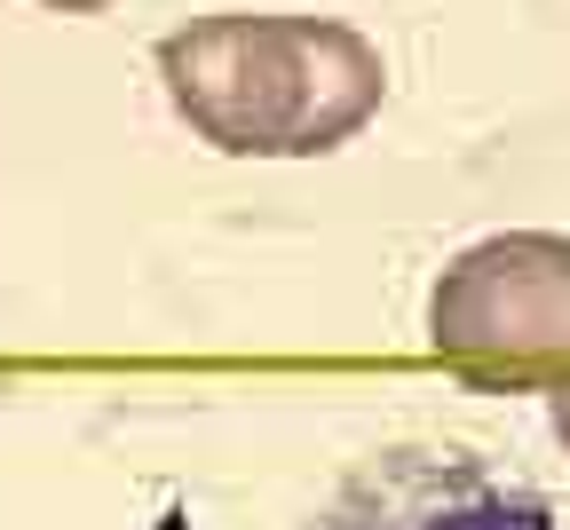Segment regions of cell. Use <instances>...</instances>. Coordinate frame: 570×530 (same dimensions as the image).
Masks as SVG:
<instances>
[{
    "label": "cell",
    "instance_id": "obj_5",
    "mask_svg": "<svg viewBox=\"0 0 570 530\" xmlns=\"http://www.w3.org/2000/svg\"><path fill=\"white\" fill-rule=\"evenodd\" d=\"M40 9H56V17H96V9H111V0H40Z\"/></svg>",
    "mask_w": 570,
    "mask_h": 530
},
{
    "label": "cell",
    "instance_id": "obj_1",
    "mask_svg": "<svg viewBox=\"0 0 570 530\" xmlns=\"http://www.w3.org/2000/svg\"><path fill=\"white\" fill-rule=\"evenodd\" d=\"M175 119L230 159H325L389 104L381 48L333 17H198L159 40Z\"/></svg>",
    "mask_w": 570,
    "mask_h": 530
},
{
    "label": "cell",
    "instance_id": "obj_3",
    "mask_svg": "<svg viewBox=\"0 0 570 530\" xmlns=\"http://www.w3.org/2000/svg\"><path fill=\"white\" fill-rule=\"evenodd\" d=\"M317 530H562L554 507L468 443H389L325 499Z\"/></svg>",
    "mask_w": 570,
    "mask_h": 530
},
{
    "label": "cell",
    "instance_id": "obj_2",
    "mask_svg": "<svg viewBox=\"0 0 570 530\" xmlns=\"http://www.w3.org/2000/svg\"><path fill=\"white\" fill-rule=\"evenodd\" d=\"M428 349L468 389H562L570 381V238L491 230L428 285Z\"/></svg>",
    "mask_w": 570,
    "mask_h": 530
},
{
    "label": "cell",
    "instance_id": "obj_4",
    "mask_svg": "<svg viewBox=\"0 0 570 530\" xmlns=\"http://www.w3.org/2000/svg\"><path fill=\"white\" fill-rule=\"evenodd\" d=\"M547 428H554V443L570 451V381H562V389H547Z\"/></svg>",
    "mask_w": 570,
    "mask_h": 530
}]
</instances>
